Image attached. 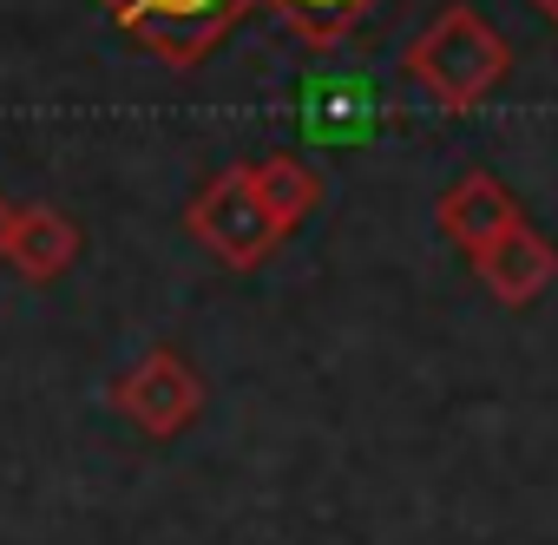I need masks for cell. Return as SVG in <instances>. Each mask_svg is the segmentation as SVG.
<instances>
[{"instance_id": "5", "label": "cell", "mask_w": 558, "mask_h": 545, "mask_svg": "<svg viewBox=\"0 0 558 545\" xmlns=\"http://www.w3.org/2000/svg\"><path fill=\"white\" fill-rule=\"evenodd\" d=\"M434 223H440V237H447L460 256H480L506 223H519V204H512V191H506L493 171H460V178L440 191Z\"/></svg>"}, {"instance_id": "11", "label": "cell", "mask_w": 558, "mask_h": 545, "mask_svg": "<svg viewBox=\"0 0 558 545\" xmlns=\"http://www.w3.org/2000/svg\"><path fill=\"white\" fill-rule=\"evenodd\" d=\"M532 8H538V14H545L551 27H558V0H532Z\"/></svg>"}, {"instance_id": "2", "label": "cell", "mask_w": 558, "mask_h": 545, "mask_svg": "<svg viewBox=\"0 0 558 545\" xmlns=\"http://www.w3.org/2000/svg\"><path fill=\"white\" fill-rule=\"evenodd\" d=\"M184 223H191V237H197L217 263H230V269H256V263H269L276 243H283V230H276V217L263 210V197H256V184H250V165L217 171V178L191 197Z\"/></svg>"}, {"instance_id": "4", "label": "cell", "mask_w": 558, "mask_h": 545, "mask_svg": "<svg viewBox=\"0 0 558 545\" xmlns=\"http://www.w3.org/2000/svg\"><path fill=\"white\" fill-rule=\"evenodd\" d=\"M473 269L486 277V290H493L499 303L525 310V303H538V296L551 290V277H558V250H551L545 230H532V223L519 217V223H506V230L473 256Z\"/></svg>"}, {"instance_id": "1", "label": "cell", "mask_w": 558, "mask_h": 545, "mask_svg": "<svg viewBox=\"0 0 558 545\" xmlns=\"http://www.w3.org/2000/svg\"><path fill=\"white\" fill-rule=\"evenodd\" d=\"M408 80L440 106V112H473L506 73H512V47L506 34L480 14V8H440L401 53Z\"/></svg>"}, {"instance_id": "3", "label": "cell", "mask_w": 558, "mask_h": 545, "mask_svg": "<svg viewBox=\"0 0 558 545\" xmlns=\"http://www.w3.org/2000/svg\"><path fill=\"white\" fill-rule=\"evenodd\" d=\"M112 408L145 434V440H171L204 414V382L178 349H151L138 355L119 382H112Z\"/></svg>"}, {"instance_id": "8", "label": "cell", "mask_w": 558, "mask_h": 545, "mask_svg": "<svg viewBox=\"0 0 558 545\" xmlns=\"http://www.w3.org/2000/svg\"><path fill=\"white\" fill-rule=\"evenodd\" d=\"M250 184H256L263 210L276 217V230H283V237L303 217H316V204H323V171L310 158H296V152H269L263 165H250Z\"/></svg>"}, {"instance_id": "7", "label": "cell", "mask_w": 558, "mask_h": 545, "mask_svg": "<svg viewBox=\"0 0 558 545\" xmlns=\"http://www.w3.org/2000/svg\"><path fill=\"white\" fill-rule=\"evenodd\" d=\"M0 263H8L14 277H27V283H53L80 263V223L66 210H53V204H27V210H14Z\"/></svg>"}, {"instance_id": "6", "label": "cell", "mask_w": 558, "mask_h": 545, "mask_svg": "<svg viewBox=\"0 0 558 545\" xmlns=\"http://www.w3.org/2000/svg\"><path fill=\"white\" fill-rule=\"evenodd\" d=\"M381 132V93L368 80H310L303 86V138L310 145H362Z\"/></svg>"}, {"instance_id": "9", "label": "cell", "mask_w": 558, "mask_h": 545, "mask_svg": "<svg viewBox=\"0 0 558 545\" xmlns=\"http://www.w3.org/2000/svg\"><path fill=\"white\" fill-rule=\"evenodd\" d=\"M276 14L290 21V34L296 40H310V47H342L381 0H269Z\"/></svg>"}, {"instance_id": "10", "label": "cell", "mask_w": 558, "mask_h": 545, "mask_svg": "<svg viewBox=\"0 0 558 545\" xmlns=\"http://www.w3.org/2000/svg\"><path fill=\"white\" fill-rule=\"evenodd\" d=\"M8 230H14V204L0 197V250H8Z\"/></svg>"}]
</instances>
